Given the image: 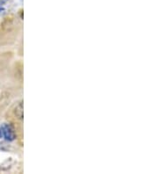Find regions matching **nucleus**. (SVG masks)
<instances>
[{"instance_id": "f257e3e1", "label": "nucleus", "mask_w": 158, "mask_h": 174, "mask_svg": "<svg viewBox=\"0 0 158 174\" xmlns=\"http://www.w3.org/2000/svg\"><path fill=\"white\" fill-rule=\"evenodd\" d=\"M0 138H4L7 141L15 139V133L12 125L4 124L0 127Z\"/></svg>"}, {"instance_id": "f03ea898", "label": "nucleus", "mask_w": 158, "mask_h": 174, "mask_svg": "<svg viewBox=\"0 0 158 174\" xmlns=\"http://www.w3.org/2000/svg\"><path fill=\"white\" fill-rule=\"evenodd\" d=\"M16 114L20 117V118H22V115H23V107H22V104H20V106H18L17 110H16Z\"/></svg>"}]
</instances>
